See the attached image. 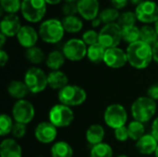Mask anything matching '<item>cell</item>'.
Masks as SVG:
<instances>
[{"label":"cell","mask_w":158,"mask_h":157,"mask_svg":"<svg viewBox=\"0 0 158 157\" xmlns=\"http://www.w3.org/2000/svg\"><path fill=\"white\" fill-rule=\"evenodd\" d=\"M128 62L137 69L147 68L153 60V48L148 43L138 41L129 44L127 48Z\"/></svg>","instance_id":"cell-1"},{"label":"cell","mask_w":158,"mask_h":157,"mask_svg":"<svg viewBox=\"0 0 158 157\" xmlns=\"http://www.w3.org/2000/svg\"><path fill=\"white\" fill-rule=\"evenodd\" d=\"M156 112V101L148 96H142L136 99L131 105V115L139 122L145 123L154 118Z\"/></svg>","instance_id":"cell-2"},{"label":"cell","mask_w":158,"mask_h":157,"mask_svg":"<svg viewBox=\"0 0 158 157\" xmlns=\"http://www.w3.org/2000/svg\"><path fill=\"white\" fill-rule=\"evenodd\" d=\"M38 33L44 42L48 43H56L62 40L65 33V29L62 21L56 19H51L41 24Z\"/></svg>","instance_id":"cell-3"},{"label":"cell","mask_w":158,"mask_h":157,"mask_svg":"<svg viewBox=\"0 0 158 157\" xmlns=\"http://www.w3.org/2000/svg\"><path fill=\"white\" fill-rule=\"evenodd\" d=\"M20 10L27 21L35 23L44 17L46 2L44 0H22Z\"/></svg>","instance_id":"cell-4"},{"label":"cell","mask_w":158,"mask_h":157,"mask_svg":"<svg viewBox=\"0 0 158 157\" xmlns=\"http://www.w3.org/2000/svg\"><path fill=\"white\" fill-rule=\"evenodd\" d=\"M87 94L83 88L77 85H68L58 93V99L67 106H78L83 104Z\"/></svg>","instance_id":"cell-5"},{"label":"cell","mask_w":158,"mask_h":157,"mask_svg":"<svg viewBox=\"0 0 158 157\" xmlns=\"http://www.w3.org/2000/svg\"><path fill=\"white\" fill-rule=\"evenodd\" d=\"M121 40L122 29L116 22L106 24L99 32V43L106 49L118 47Z\"/></svg>","instance_id":"cell-6"},{"label":"cell","mask_w":158,"mask_h":157,"mask_svg":"<svg viewBox=\"0 0 158 157\" xmlns=\"http://www.w3.org/2000/svg\"><path fill=\"white\" fill-rule=\"evenodd\" d=\"M24 82L32 93H39L45 90L48 85L47 75L39 68H29L24 77Z\"/></svg>","instance_id":"cell-7"},{"label":"cell","mask_w":158,"mask_h":157,"mask_svg":"<svg viewBox=\"0 0 158 157\" xmlns=\"http://www.w3.org/2000/svg\"><path fill=\"white\" fill-rule=\"evenodd\" d=\"M74 120V114L69 106L65 105H56L49 112V122L56 128L69 126Z\"/></svg>","instance_id":"cell-8"},{"label":"cell","mask_w":158,"mask_h":157,"mask_svg":"<svg viewBox=\"0 0 158 157\" xmlns=\"http://www.w3.org/2000/svg\"><path fill=\"white\" fill-rule=\"evenodd\" d=\"M104 118L108 127L116 130L125 126L128 115L124 106L119 104H113L106 109Z\"/></svg>","instance_id":"cell-9"},{"label":"cell","mask_w":158,"mask_h":157,"mask_svg":"<svg viewBox=\"0 0 158 157\" xmlns=\"http://www.w3.org/2000/svg\"><path fill=\"white\" fill-rule=\"evenodd\" d=\"M35 115V110L32 104L27 100H18L12 108V117L18 123L28 124L30 123Z\"/></svg>","instance_id":"cell-10"},{"label":"cell","mask_w":158,"mask_h":157,"mask_svg":"<svg viewBox=\"0 0 158 157\" xmlns=\"http://www.w3.org/2000/svg\"><path fill=\"white\" fill-rule=\"evenodd\" d=\"M87 50L86 43L82 40L73 38L64 44L63 54L70 61H80L87 56Z\"/></svg>","instance_id":"cell-11"},{"label":"cell","mask_w":158,"mask_h":157,"mask_svg":"<svg viewBox=\"0 0 158 157\" xmlns=\"http://www.w3.org/2000/svg\"><path fill=\"white\" fill-rule=\"evenodd\" d=\"M137 19L143 23H156L158 20V6L154 1H143L136 6Z\"/></svg>","instance_id":"cell-12"},{"label":"cell","mask_w":158,"mask_h":157,"mask_svg":"<svg viewBox=\"0 0 158 157\" xmlns=\"http://www.w3.org/2000/svg\"><path fill=\"white\" fill-rule=\"evenodd\" d=\"M104 62L112 68H120L128 62L127 53L118 47L108 48L106 51Z\"/></svg>","instance_id":"cell-13"},{"label":"cell","mask_w":158,"mask_h":157,"mask_svg":"<svg viewBox=\"0 0 158 157\" xmlns=\"http://www.w3.org/2000/svg\"><path fill=\"white\" fill-rule=\"evenodd\" d=\"M56 127L51 122H41L35 129L34 135L38 142L41 143H51L56 138Z\"/></svg>","instance_id":"cell-14"},{"label":"cell","mask_w":158,"mask_h":157,"mask_svg":"<svg viewBox=\"0 0 158 157\" xmlns=\"http://www.w3.org/2000/svg\"><path fill=\"white\" fill-rule=\"evenodd\" d=\"M78 13L86 20H94L99 13L98 0H79L77 2Z\"/></svg>","instance_id":"cell-15"},{"label":"cell","mask_w":158,"mask_h":157,"mask_svg":"<svg viewBox=\"0 0 158 157\" xmlns=\"http://www.w3.org/2000/svg\"><path fill=\"white\" fill-rule=\"evenodd\" d=\"M1 33L6 37H13L21 29L19 18L16 14H7L1 20Z\"/></svg>","instance_id":"cell-16"},{"label":"cell","mask_w":158,"mask_h":157,"mask_svg":"<svg viewBox=\"0 0 158 157\" xmlns=\"http://www.w3.org/2000/svg\"><path fill=\"white\" fill-rule=\"evenodd\" d=\"M38 34L34 28L31 26H22L17 34L18 41L19 44L25 48H31L35 46L38 41Z\"/></svg>","instance_id":"cell-17"},{"label":"cell","mask_w":158,"mask_h":157,"mask_svg":"<svg viewBox=\"0 0 158 157\" xmlns=\"http://www.w3.org/2000/svg\"><path fill=\"white\" fill-rule=\"evenodd\" d=\"M158 142L152 134H144L136 143V149L142 155H152L156 153Z\"/></svg>","instance_id":"cell-18"},{"label":"cell","mask_w":158,"mask_h":157,"mask_svg":"<svg viewBox=\"0 0 158 157\" xmlns=\"http://www.w3.org/2000/svg\"><path fill=\"white\" fill-rule=\"evenodd\" d=\"M1 157H21V148L13 139H6L0 145Z\"/></svg>","instance_id":"cell-19"},{"label":"cell","mask_w":158,"mask_h":157,"mask_svg":"<svg viewBox=\"0 0 158 157\" xmlns=\"http://www.w3.org/2000/svg\"><path fill=\"white\" fill-rule=\"evenodd\" d=\"M48 86L55 90H62L69 84V79L67 75L60 70H54L47 75Z\"/></svg>","instance_id":"cell-20"},{"label":"cell","mask_w":158,"mask_h":157,"mask_svg":"<svg viewBox=\"0 0 158 157\" xmlns=\"http://www.w3.org/2000/svg\"><path fill=\"white\" fill-rule=\"evenodd\" d=\"M7 92L10 96L15 99L22 100L25 96L28 95L30 90L26 83L21 81H12L7 86Z\"/></svg>","instance_id":"cell-21"},{"label":"cell","mask_w":158,"mask_h":157,"mask_svg":"<svg viewBox=\"0 0 158 157\" xmlns=\"http://www.w3.org/2000/svg\"><path fill=\"white\" fill-rule=\"evenodd\" d=\"M105 138V130L99 124H94L89 127L86 131V140L92 145H97L102 143Z\"/></svg>","instance_id":"cell-22"},{"label":"cell","mask_w":158,"mask_h":157,"mask_svg":"<svg viewBox=\"0 0 158 157\" xmlns=\"http://www.w3.org/2000/svg\"><path fill=\"white\" fill-rule=\"evenodd\" d=\"M106 48H105L101 43H97L94 45L89 46L87 50V56L90 61L93 63L99 64L102 61H104L105 55H106Z\"/></svg>","instance_id":"cell-23"},{"label":"cell","mask_w":158,"mask_h":157,"mask_svg":"<svg viewBox=\"0 0 158 157\" xmlns=\"http://www.w3.org/2000/svg\"><path fill=\"white\" fill-rule=\"evenodd\" d=\"M63 27L65 29V31L70 32V33H76L79 32L83 26V23L80 18L77 16H67L62 20Z\"/></svg>","instance_id":"cell-24"},{"label":"cell","mask_w":158,"mask_h":157,"mask_svg":"<svg viewBox=\"0 0 158 157\" xmlns=\"http://www.w3.org/2000/svg\"><path fill=\"white\" fill-rule=\"evenodd\" d=\"M66 56L63 53L59 51H52L46 57V66L54 70H59V68L64 65Z\"/></svg>","instance_id":"cell-25"},{"label":"cell","mask_w":158,"mask_h":157,"mask_svg":"<svg viewBox=\"0 0 158 157\" xmlns=\"http://www.w3.org/2000/svg\"><path fill=\"white\" fill-rule=\"evenodd\" d=\"M52 157H72L73 150L71 146L66 142L56 143L51 149Z\"/></svg>","instance_id":"cell-26"},{"label":"cell","mask_w":158,"mask_h":157,"mask_svg":"<svg viewBox=\"0 0 158 157\" xmlns=\"http://www.w3.org/2000/svg\"><path fill=\"white\" fill-rule=\"evenodd\" d=\"M141 31V37L140 40L148 43L152 47L158 42V34L155 28L144 25L140 29Z\"/></svg>","instance_id":"cell-27"},{"label":"cell","mask_w":158,"mask_h":157,"mask_svg":"<svg viewBox=\"0 0 158 157\" xmlns=\"http://www.w3.org/2000/svg\"><path fill=\"white\" fill-rule=\"evenodd\" d=\"M128 131H129L130 139L138 141L144 135L145 128L143 126V123L134 120V121L131 122L130 125L128 126Z\"/></svg>","instance_id":"cell-28"},{"label":"cell","mask_w":158,"mask_h":157,"mask_svg":"<svg viewBox=\"0 0 158 157\" xmlns=\"http://www.w3.org/2000/svg\"><path fill=\"white\" fill-rule=\"evenodd\" d=\"M140 37H141V31L140 29L136 26H131L122 29V40L128 43L129 44L140 41Z\"/></svg>","instance_id":"cell-29"},{"label":"cell","mask_w":158,"mask_h":157,"mask_svg":"<svg viewBox=\"0 0 158 157\" xmlns=\"http://www.w3.org/2000/svg\"><path fill=\"white\" fill-rule=\"evenodd\" d=\"M90 157H113L112 147L105 143L94 145L91 150Z\"/></svg>","instance_id":"cell-30"},{"label":"cell","mask_w":158,"mask_h":157,"mask_svg":"<svg viewBox=\"0 0 158 157\" xmlns=\"http://www.w3.org/2000/svg\"><path fill=\"white\" fill-rule=\"evenodd\" d=\"M25 56L32 64H41L44 60V51L36 46L28 48L25 52Z\"/></svg>","instance_id":"cell-31"},{"label":"cell","mask_w":158,"mask_h":157,"mask_svg":"<svg viewBox=\"0 0 158 157\" xmlns=\"http://www.w3.org/2000/svg\"><path fill=\"white\" fill-rule=\"evenodd\" d=\"M120 14L118 9L115 7H110V8H106L102 10L99 14V18L102 20V23L109 24V23H114L117 19H118Z\"/></svg>","instance_id":"cell-32"},{"label":"cell","mask_w":158,"mask_h":157,"mask_svg":"<svg viewBox=\"0 0 158 157\" xmlns=\"http://www.w3.org/2000/svg\"><path fill=\"white\" fill-rule=\"evenodd\" d=\"M137 20V17L135 12H131V11H127L122 13L118 19V24L120 26L121 29H125L128 27H131V26H135Z\"/></svg>","instance_id":"cell-33"},{"label":"cell","mask_w":158,"mask_h":157,"mask_svg":"<svg viewBox=\"0 0 158 157\" xmlns=\"http://www.w3.org/2000/svg\"><path fill=\"white\" fill-rule=\"evenodd\" d=\"M21 3L20 0H1V7L7 14H16L21 9Z\"/></svg>","instance_id":"cell-34"},{"label":"cell","mask_w":158,"mask_h":157,"mask_svg":"<svg viewBox=\"0 0 158 157\" xmlns=\"http://www.w3.org/2000/svg\"><path fill=\"white\" fill-rule=\"evenodd\" d=\"M13 121L12 118L6 115V114H2L0 116V135L1 136H5L9 134L12 131L13 129Z\"/></svg>","instance_id":"cell-35"},{"label":"cell","mask_w":158,"mask_h":157,"mask_svg":"<svg viewBox=\"0 0 158 157\" xmlns=\"http://www.w3.org/2000/svg\"><path fill=\"white\" fill-rule=\"evenodd\" d=\"M82 41L86 43V45H94L99 43V33L94 30H89L82 34Z\"/></svg>","instance_id":"cell-36"},{"label":"cell","mask_w":158,"mask_h":157,"mask_svg":"<svg viewBox=\"0 0 158 157\" xmlns=\"http://www.w3.org/2000/svg\"><path fill=\"white\" fill-rule=\"evenodd\" d=\"M26 131H27V129H26V125L25 124L16 122L14 124V126H13V129H12L11 133H12V135L15 138L20 139V138H22V137L25 136Z\"/></svg>","instance_id":"cell-37"},{"label":"cell","mask_w":158,"mask_h":157,"mask_svg":"<svg viewBox=\"0 0 158 157\" xmlns=\"http://www.w3.org/2000/svg\"><path fill=\"white\" fill-rule=\"evenodd\" d=\"M62 11L66 17L67 16H75V14L78 13V6L75 3L66 2L62 7Z\"/></svg>","instance_id":"cell-38"},{"label":"cell","mask_w":158,"mask_h":157,"mask_svg":"<svg viewBox=\"0 0 158 157\" xmlns=\"http://www.w3.org/2000/svg\"><path fill=\"white\" fill-rule=\"evenodd\" d=\"M115 137L118 141L119 142H125L127 141L130 136H129V131H128V127H120L118 129L115 130Z\"/></svg>","instance_id":"cell-39"},{"label":"cell","mask_w":158,"mask_h":157,"mask_svg":"<svg viewBox=\"0 0 158 157\" xmlns=\"http://www.w3.org/2000/svg\"><path fill=\"white\" fill-rule=\"evenodd\" d=\"M147 94H148V97L152 98L153 100L156 101L158 100V82L151 85L147 91Z\"/></svg>","instance_id":"cell-40"},{"label":"cell","mask_w":158,"mask_h":157,"mask_svg":"<svg viewBox=\"0 0 158 157\" xmlns=\"http://www.w3.org/2000/svg\"><path fill=\"white\" fill-rule=\"evenodd\" d=\"M111 3H112L113 6L118 10V9L124 8L127 6L128 0H111Z\"/></svg>","instance_id":"cell-41"},{"label":"cell","mask_w":158,"mask_h":157,"mask_svg":"<svg viewBox=\"0 0 158 157\" xmlns=\"http://www.w3.org/2000/svg\"><path fill=\"white\" fill-rule=\"evenodd\" d=\"M8 61V55L3 49L0 50V65L1 67H5V65Z\"/></svg>","instance_id":"cell-42"},{"label":"cell","mask_w":158,"mask_h":157,"mask_svg":"<svg viewBox=\"0 0 158 157\" xmlns=\"http://www.w3.org/2000/svg\"><path fill=\"white\" fill-rule=\"evenodd\" d=\"M151 134L156 138V140L158 142V118H156L152 125V132Z\"/></svg>","instance_id":"cell-43"},{"label":"cell","mask_w":158,"mask_h":157,"mask_svg":"<svg viewBox=\"0 0 158 157\" xmlns=\"http://www.w3.org/2000/svg\"><path fill=\"white\" fill-rule=\"evenodd\" d=\"M152 48H153V59L158 64V42Z\"/></svg>","instance_id":"cell-44"},{"label":"cell","mask_w":158,"mask_h":157,"mask_svg":"<svg viewBox=\"0 0 158 157\" xmlns=\"http://www.w3.org/2000/svg\"><path fill=\"white\" fill-rule=\"evenodd\" d=\"M101 23H102V20L100 19L99 17H97L96 19H94V20H92V25H93V27H98Z\"/></svg>","instance_id":"cell-45"},{"label":"cell","mask_w":158,"mask_h":157,"mask_svg":"<svg viewBox=\"0 0 158 157\" xmlns=\"http://www.w3.org/2000/svg\"><path fill=\"white\" fill-rule=\"evenodd\" d=\"M6 35L5 34H3V33H1L0 34V39H1V43H0V46H1V49L3 48V46H4V44H5V42H6Z\"/></svg>","instance_id":"cell-46"},{"label":"cell","mask_w":158,"mask_h":157,"mask_svg":"<svg viewBox=\"0 0 158 157\" xmlns=\"http://www.w3.org/2000/svg\"><path fill=\"white\" fill-rule=\"evenodd\" d=\"M46 2V4H50V5H56L59 4L62 0H44Z\"/></svg>","instance_id":"cell-47"},{"label":"cell","mask_w":158,"mask_h":157,"mask_svg":"<svg viewBox=\"0 0 158 157\" xmlns=\"http://www.w3.org/2000/svg\"><path fill=\"white\" fill-rule=\"evenodd\" d=\"M131 1V3H132V4H134V5H139V4H141L142 2H143V0H130Z\"/></svg>","instance_id":"cell-48"},{"label":"cell","mask_w":158,"mask_h":157,"mask_svg":"<svg viewBox=\"0 0 158 157\" xmlns=\"http://www.w3.org/2000/svg\"><path fill=\"white\" fill-rule=\"evenodd\" d=\"M155 29H156V32H157L158 34V20L155 23Z\"/></svg>","instance_id":"cell-49"},{"label":"cell","mask_w":158,"mask_h":157,"mask_svg":"<svg viewBox=\"0 0 158 157\" xmlns=\"http://www.w3.org/2000/svg\"><path fill=\"white\" fill-rule=\"evenodd\" d=\"M66 2H69V3H75L76 1H79V0H65Z\"/></svg>","instance_id":"cell-50"},{"label":"cell","mask_w":158,"mask_h":157,"mask_svg":"<svg viewBox=\"0 0 158 157\" xmlns=\"http://www.w3.org/2000/svg\"><path fill=\"white\" fill-rule=\"evenodd\" d=\"M156 157H158V146H157V149H156Z\"/></svg>","instance_id":"cell-51"},{"label":"cell","mask_w":158,"mask_h":157,"mask_svg":"<svg viewBox=\"0 0 158 157\" xmlns=\"http://www.w3.org/2000/svg\"><path fill=\"white\" fill-rule=\"evenodd\" d=\"M118 157H129V156H127V155H119V156H118Z\"/></svg>","instance_id":"cell-52"}]
</instances>
